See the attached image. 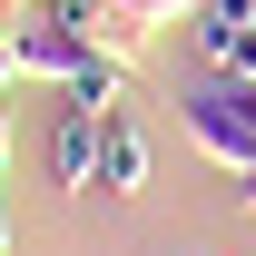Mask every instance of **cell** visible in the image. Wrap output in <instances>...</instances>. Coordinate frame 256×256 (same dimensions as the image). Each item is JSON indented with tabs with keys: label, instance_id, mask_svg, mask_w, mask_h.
<instances>
[{
	"label": "cell",
	"instance_id": "7",
	"mask_svg": "<svg viewBox=\"0 0 256 256\" xmlns=\"http://www.w3.org/2000/svg\"><path fill=\"white\" fill-rule=\"evenodd\" d=\"M118 10H138V20H158V30H168V20H197L207 0H118Z\"/></svg>",
	"mask_w": 256,
	"mask_h": 256
},
{
	"label": "cell",
	"instance_id": "3",
	"mask_svg": "<svg viewBox=\"0 0 256 256\" xmlns=\"http://www.w3.org/2000/svg\"><path fill=\"white\" fill-rule=\"evenodd\" d=\"M138 188H148V138L128 108H108L98 118V197H138Z\"/></svg>",
	"mask_w": 256,
	"mask_h": 256
},
{
	"label": "cell",
	"instance_id": "10",
	"mask_svg": "<svg viewBox=\"0 0 256 256\" xmlns=\"http://www.w3.org/2000/svg\"><path fill=\"white\" fill-rule=\"evenodd\" d=\"M0 256H10V207H0Z\"/></svg>",
	"mask_w": 256,
	"mask_h": 256
},
{
	"label": "cell",
	"instance_id": "9",
	"mask_svg": "<svg viewBox=\"0 0 256 256\" xmlns=\"http://www.w3.org/2000/svg\"><path fill=\"white\" fill-rule=\"evenodd\" d=\"M0 158H10V108H0Z\"/></svg>",
	"mask_w": 256,
	"mask_h": 256
},
{
	"label": "cell",
	"instance_id": "6",
	"mask_svg": "<svg viewBox=\"0 0 256 256\" xmlns=\"http://www.w3.org/2000/svg\"><path fill=\"white\" fill-rule=\"evenodd\" d=\"M148 30H158V20H138V10H118V0H89V40L98 50H108V60H148Z\"/></svg>",
	"mask_w": 256,
	"mask_h": 256
},
{
	"label": "cell",
	"instance_id": "5",
	"mask_svg": "<svg viewBox=\"0 0 256 256\" xmlns=\"http://www.w3.org/2000/svg\"><path fill=\"white\" fill-rule=\"evenodd\" d=\"M50 168H60V188L98 197V118H89V108H60V128H50Z\"/></svg>",
	"mask_w": 256,
	"mask_h": 256
},
{
	"label": "cell",
	"instance_id": "1",
	"mask_svg": "<svg viewBox=\"0 0 256 256\" xmlns=\"http://www.w3.org/2000/svg\"><path fill=\"white\" fill-rule=\"evenodd\" d=\"M10 50H20V79H60V89H79L108 60L89 40V0H30V10H10Z\"/></svg>",
	"mask_w": 256,
	"mask_h": 256
},
{
	"label": "cell",
	"instance_id": "8",
	"mask_svg": "<svg viewBox=\"0 0 256 256\" xmlns=\"http://www.w3.org/2000/svg\"><path fill=\"white\" fill-rule=\"evenodd\" d=\"M236 207H256V168H246V178H236Z\"/></svg>",
	"mask_w": 256,
	"mask_h": 256
},
{
	"label": "cell",
	"instance_id": "4",
	"mask_svg": "<svg viewBox=\"0 0 256 256\" xmlns=\"http://www.w3.org/2000/svg\"><path fill=\"white\" fill-rule=\"evenodd\" d=\"M188 30H197V50H207V69L236 79V69H246V40H256V0H207Z\"/></svg>",
	"mask_w": 256,
	"mask_h": 256
},
{
	"label": "cell",
	"instance_id": "11",
	"mask_svg": "<svg viewBox=\"0 0 256 256\" xmlns=\"http://www.w3.org/2000/svg\"><path fill=\"white\" fill-rule=\"evenodd\" d=\"M10 10H30V0H0V20H10Z\"/></svg>",
	"mask_w": 256,
	"mask_h": 256
},
{
	"label": "cell",
	"instance_id": "2",
	"mask_svg": "<svg viewBox=\"0 0 256 256\" xmlns=\"http://www.w3.org/2000/svg\"><path fill=\"white\" fill-rule=\"evenodd\" d=\"M178 128H188V148L226 178H246L256 168V79H217V89H188L178 98Z\"/></svg>",
	"mask_w": 256,
	"mask_h": 256
}]
</instances>
